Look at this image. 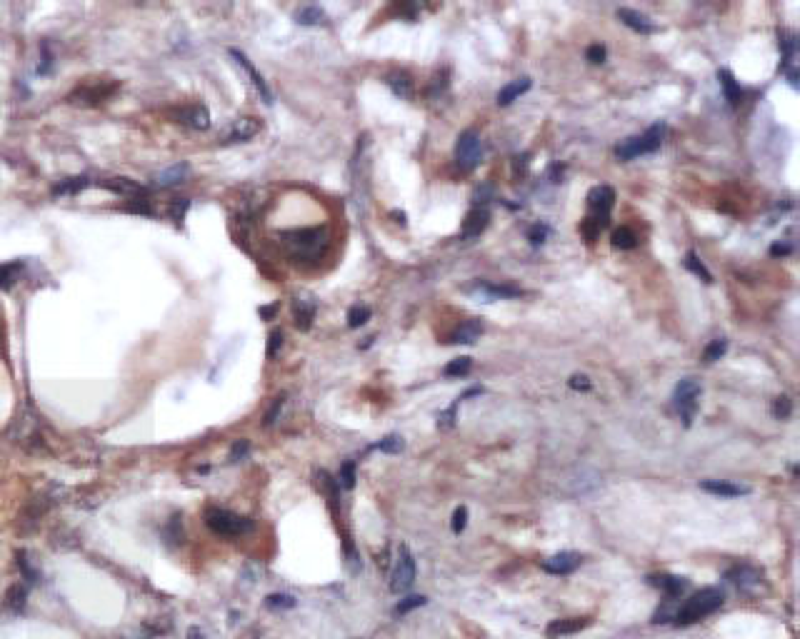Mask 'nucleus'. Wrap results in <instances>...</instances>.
Segmentation results:
<instances>
[{
  "label": "nucleus",
  "instance_id": "obj_1",
  "mask_svg": "<svg viewBox=\"0 0 800 639\" xmlns=\"http://www.w3.org/2000/svg\"><path fill=\"white\" fill-rule=\"evenodd\" d=\"M723 602H725L723 592L715 590V587H706V590H700L698 595L690 597V599L675 612L673 620L675 624H693V622L703 620V617L712 615L715 609H720Z\"/></svg>",
  "mask_w": 800,
  "mask_h": 639
},
{
  "label": "nucleus",
  "instance_id": "obj_2",
  "mask_svg": "<svg viewBox=\"0 0 800 639\" xmlns=\"http://www.w3.org/2000/svg\"><path fill=\"white\" fill-rule=\"evenodd\" d=\"M560 487L573 500H588V497H595L603 490V475L598 470H593V467L578 465L562 475Z\"/></svg>",
  "mask_w": 800,
  "mask_h": 639
},
{
  "label": "nucleus",
  "instance_id": "obj_3",
  "mask_svg": "<svg viewBox=\"0 0 800 639\" xmlns=\"http://www.w3.org/2000/svg\"><path fill=\"white\" fill-rule=\"evenodd\" d=\"M203 517H206L208 527L218 534V537H238V534H245L253 529V522H250L248 517H240L223 507H208Z\"/></svg>",
  "mask_w": 800,
  "mask_h": 639
},
{
  "label": "nucleus",
  "instance_id": "obj_4",
  "mask_svg": "<svg viewBox=\"0 0 800 639\" xmlns=\"http://www.w3.org/2000/svg\"><path fill=\"white\" fill-rule=\"evenodd\" d=\"M481 157H483V143H481V135H478V130H465L460 133V137H458L456 143V165L462 170V173H470V170H475L478 165H481Z\"/></svg>",
  "mask_w": 800,
  "mask_h": 639
},
{
  "label": "nucleus",
  "instance_id": "obj_5",
  "mask_svg": "<svg viewBox=\"0 0 800 639\" xmlns=\"http://www.w3.org/2000/svg\"><path fill=\"white\" fill-rule=\"evenodd\" d=\"M288 242V248L293 250L298 257H310V255H318L320 248H323V230H295V232H288L283 235Z\"/></svg>",
  "mask_w": 800,
  "mask_h": 639
},
{
  "label": "nucleus",
  "instance_id": "obj_6",
  "mask_svg": "<svg viewBox=\"0 0 800 639\" xmlns=\"http://www.w3.org/2000/svg\"><path fill=\"white\" fill-rule=\"evenodd\" d=\"M698 398H700V382H698V380L685 377V380H681V382L675 385L673 400H675V404H678V410H681L685 425H690V420H693V412H695V407H698Z\"/></svg>",
  "mask_w": 800,
  "mask_h": 639
},
{
  "label": "nucleus",
  "instance_id": "obj_7",
  "mask_svg": "<svg viewBox=\"0 0 800 639\" xmlns=\"http://www.w3.org/2000/svg\"><path fill=\"white\" fill-rule=\"evenodd\" d=\"M415 582V559H412L410 549L408 547H400L398 552V562H395V570L390 574V590L395 595L400 592H408Z\"/></svg>",
  "mask_w": 800,
  "mask_h": 639
},
{
  "label": "nucleus",
  "instance_id": "obj_8",
  "mask_svg": "<svg viewBox=\"0 0 800 639\" xmlns=\"http://www.w3.org/2000/svg\"><path fill=\"white\" fill-rule=\"evenodd\" d=\"M228 53H231L233 58H235V62L238 65H240V68L245 70V73H248V78H250V83H253V85H256V90L258 93L262 95V100H265V103H273V93H270V87H268V83L262 80V75L258 73L256 68H253V62L248 60V56H243V53H240V50H235V48H231L228 50Z\"/></svg>",
  "mask_w": 800,
  "mask_h": 639
},
{
  "label": "nucleus",
  "instance_id": "obj_9",
  "mask_svg": "<svg viewBox=\"0 0 800 639\" xmlns=\"http://www.w3.org/2000/svg\"><path fill=\"white\" fill-rule=\"evenodd\" d=\"M618 20L628 25L631 31L643 33V35H653V33H658V25L653 23L645 12H638V10H633V8H618Z\"/></svg>",
  "mask_w": 800,
  "mask_h": 639
},
{
  "label": "nucleus",
  "instance_id": "obj_10",
  "mask_svg": "<svg viewBox=\"0 0 800 639\" xmlns=\"http://www.w3.org/2000/svg\"><path fill=\"white\" fill-rule=\"evenodd\" d=\"M315 310H318V303H315L310 295H298V298H295L293 315H295L298 330H310L312 320H315Z\"/></svg>",
  "mask_w": 800,
  "mask_h": 639
},
{
  "label": "nucleus",
  "instance_id": "obj_11",
  "mask_svg": "<svg viewBox=\"0 0 800 639\" xmlns=\"http://www.w3.org/2000/svg\"><path fill=\"white\" fill-rule=\"evenodd\" d=\"M578 565H581V554L575 552H560L543 559V570L550 574H570L573 570H578Z\"/></svg>",
  "mask_w": 800,
  "mask_h": 639
},
{
  "label": "nucleus",
  "instance_id": "obj_12",
  "mask_svg": "<svg viewBox=\"0 0 800 639\" xmlns=\"http://www.w3.org/2000/svg\"><path fill=\"white\" fill-rule=\"evenodd\" d=\"M260 130V123L256 118H240L231 125V130L225 133V143H243V140H250L253 135H258Z\"/></svg>",
  "mask_w": 800,
  "mask_h": 639
},
{
  "label": "nucleus",
  "instance_id": "obj_13",
  "mask_svg": "<svg viewBox=\"0 0 800 639\" xmlns=\"http://www.w3.org/2000/svg\"><path fill=\"white\" fill-rule=\"evenodd\" d=\"M488 223H490V212H488L485 207H473V210L468 212V217H465V223H462V237H465V240L478 237L483 230L488 228Z\"/></svg>",
  "mask_w": 800,
  "mask_h": 639
},
{
  "label": "nucleus",
  "instance_id": "obj_14",
  "mask_svg": "<svg viewBox=\"0 0 800 639\" xmlns=\"http://www.w3.org/2000/svg\"><path fill=\"white\" fill-rule=\"evenodd\" d=\"M728 579H731L735 587H740V590H753V587L760 584L762 572L756 570V567L740 565V567H733V570L728 572Z\"/></svg>",
  "mask_w": 800,
  "mask_h": 639
},
{
  "label": "nucleus",
  "instance_id": "obj_15",
  "mask_svg": "<svg viewBox=\"0 0 800 639\" xmlns=\"http://www.w3.org/2000/svg\"><path fill=\"white\" fill-rule=\"evenodd\" d=\"M665 130H668L665 125H662V123H656V125H650V128L643 133V135H638V145H640V155L656 153V150L662 145V137H665Z\"/></svg>",
  "mask_w": 800,
  "mask_h": 639
},
{
  "label": "nucleus",
  "instance_id": "obj_16",
  "mask_svg": "<svg viewBox=\"0 0 800 639\" xmlns=\"http://www.w3.org/2000/svg\"><path fill=\"white\" fill-rule=\"evenodd\" d=\"M531 85H533V80L531 78H515V80H510L508 83V85H503L498 90V105H510L512 100H518L520 95L523 93H528V90H531Z\"/></svg>",
  "mask_w": 800,
  "mask_h": 639
},
{
  "label": "nucleus",
  "instance_id": "obj_17",
  "mask_svg": "<svg viewBox=\"0 0 800 639\" xmlns=\"http://www.w3.org/2000/svg\"><path fill=\"white\" fill-rule=\"evenodd\" d=\"M700 490L710 492V495H720V497H740V495H748L750 487L723 482V479H706V482H700Z\"/></svg>",
  "mask_w": 800,
  "mask_h": 639
},
{
  "label": "nucleus",
  "instance_id": "obj_18",
  "mask_svg": "<svg viewBox=\"0 0 800 639\" xmlns=\"http://www.w3.org/2000/svg\"><path fill=\"white\" fill-rule=\"evenodd\" d=\"M481 335H483L481 320H465V323L450 335V342H456V345H473L475 340H481Z\"/></svg>",
  "mask_w": 800,
  "mask_h": 639
},
{
  "label": "nucleus",
  "instance_id": "obj_19",
  "mask_svg": "<svg viewBox=\"0 0 800 639\" xmlns=\"http://www.w3.org/2000/svg\"><path fill=\"white\" fill-rule=\"evenodd\" d=\"M478 295H485L488 300H500V298H520L523 295V290L515 285H493V282H478V285L473 287Z\"/></svg>",
  "mask_w": 800,
  "mask_h": 639
},
{
  "label": "nucleus",
  "instance_id": "obj_20",
  "mask_svg": "<svg viewBox=\"0 0 800 639\" xmlns=\"http://www.w3.org/2000/svg\"><path fill=\"white\" fill-rule=\"evenodd\" d=\"M650 584H656V587H660L665 595L670 597V599H675V597H681L683 592L688 590V579L683 577H673V574H656V577H650Z\"/></svg>",
  "mask_w": 800,
  "mask_h": 639
},
{
  "label": "nucleus",
  "instance_id": "obj_21",
  "mask_svg": "<svg viewBox=\"0 0 800 639\" xmlns=\"http://www.w3.org/2000/svg\"><path fill=\"white\" fill-rule=\"evenodd\" d=\"M188 175H190V168H188L185 162H178V165H173V168H165L156 175V185H160V187L181 185Z\"/></svg>",
  "mask_w": 800,
  "mask_h": 639
},
{
  "label": "nucleus",
  "instance_id": "obj_22",
  "mask_svg": "<svg viewBox=\"0 0 800 639\" xmlns=\"http://www.w3.org/2000/svg\"><path fill=\"white\" fill-rule=\"evenodd\" d=\"M181 123H185L193 130H206L210 125V115H208V110L203 105H190L181 112Z\"/></svg>",
  "mask_w": 800,
  "mask_h": 639
},
{
  "label": "nucleus",
  "instance_id": "obj_23",
  "mask_svg": "<svg viewBox=\"0 0 800 639\" xmlns=\"http://www.w3.org/2000/svg\"><path fill=\"white\" fill-rule=\"evenodd\" d=\"M590 624V620H558L548 627V639H560L565 634H575L585 629Z\"/></svg>",
  "mask_w": 800,
  "mask_h": 639
},
{
  "label": "nucleus",
  "instance_id": "obj_24",
  "mask_svg": "<svg viewBox=\"0 0 800 639\" xmlns=\"http://www.w3.org/2000/svg\"><path fill=\"white\" fill-rule=\"evenodd\" d=\"M385 83H388V87L398 95V98H410L412 95V80L408 73H390L385 78Z\"/></svg>",
  "mask_w": 800,
  "mask_h": 639
},
{
  "label": "nucleus",
  "instance_id": "obj_25",
  "mask_svg": "<svg viewBox=\"0 0 800 639\" xmlns=\"http://www.w3.org/2000/svg\"><path fill=\"white\" fill-rule=\"evenodd\" d=\"M718 80H720V85H723V93H725V98H728V103L735 108L738 103H740V85L735 83L733 73H731V70H725V68L718 70Z\"/></svg>",
  "mask_w": 800,
  "mask_h": 639
},
{
  "label": "nucleus",
  "instance_id": "obj_26",
  "mask_svg": "<svg viewBox=\"0 0 800 639\" xmlns=\"http://www.w3.org/2000/svg\"><path fill=\"white\" fill-rule=\"evenodd\" d=\"M295 23L298 25H325L328 23V15H325L318 6H306L295 12Z\"/></svg>",
  "mask_w": 800,
  "mask_h": 639
},
{
  "label": "nucleus",
  "instance_id": "obj_27",
  "mask_svg": "<svg viewBox=\"0 0 800 639\" xmlns=\"http://www.w3.org/2000/svg\"><path fill=\"white\" fill-rule=\"evenodd\" d=\"M103 187H108V190H115V193L120 195H140L143 193V187L135 185L133 180H128V178H110V180L100 182Z\"/></svg>",
  "mask_w": 800,
  "mask_h": 639
},
{
  "label": "nucleus",
  "instance_id": "obj_28",
  "mask_svg": "<svg viewBox=\"0 0 800 639\" xmlns=\"http://www.w3.org/2000/svg\"><path fill=\"white\" fill-rule=\"evenodd\" d=\"M610 242L615 250H633L638 245V237L631 228H618L615 232H612Z\"/></svg>",
  "mask_w": 800,
  "mask_h": 639
},
{
  "label": "nucleus",
  "instance_id": "obj_29",
  "mask_svg": "<svg viewBox=\"0 0 800 639\" xmlns=\"http://www.w3.org/2000/svg\"><path fill=\"white\" fill-rule=\"evenodd\" d=\"M778 45H781V53H783V70H785V68H788V62L793 60V56H795V45H798V40H795L793 33L781 31V33H778Z\"/></svg>",
  "mask_w": 800,
  "mask_h": 639
},
{
  "label": "nucleus",
  "instance_id": "obj_30",
  "mask_svg": "<svg viewBox=\"0 0 800 639\" xmlns=\"http://www.w3.org/2000/svg\"><path fill=\"white\" fill-rule=\"evenodd\" d=\"M470 367H473V360L470 357H456L453 362H448L445 365V377H465V375L470 373Z\"/></svg>",
  "mask_w": 800,
  "mask_h": 639
},
{
  "label": "nucleus",
  "instance_id": "obj_31",
  "mask_svg": "<svg viewBox=\"0 0 800 639\" xmlns=\"http://www.w3.org/2000/svg\"><path fill=\"white\" fill-rule=\"evenodd\" d=\"M88 185H90L88 178H68V180H62L60 185H56L53 193L56 195H78L83 187H88Z\"/></svg>",
  "mask_w": 800,
  "mask_h": 639
},
{
  "label": "nucleus",
  "instance_id": "obj_32",
  "mask_svg": "<svg viewBox=\"0 0 800 639\" xmlns=\"http://www.w3.org/2000/svg\"><path fill=\"white\" fill-rule=\"evenodd\" d=\"M370 320V307L368 305H353L348 310V327H362Z\"/></svg>",
  "mask_w": 800,
  "mask_h": 639
},
{
  "label": "nucleus",
  "instance_id": "obj_33",
  "mask_svg": "<svg viewBox=\"0 0 800 639\" xmlns=\"http://www.w3.org/2000/svg\"><path fill=\"white\" fill-rule=\"evenodd\" d=\"M25 587H20V584H15V587H10V592H8V597H6V607L8 609H12V612H15V615H18V612H23L25 609Z\"/></svg>",
  "mask_w": 800,
  "mask_h": 639
},
{
  "label": "nucleus",
  "instance_id": "obj_34",
  "mask_svg": "<svg viewBox=\"0 0 800 639\" xmlns=\"http://www.w3.org/2000/svg\"><path fill=\"white\" fill-rule=\"evenodd\" d=\"M18 270L20 262H8V265H0V290H10L18 280Z\"/></svg>",
  "mask_w": 800,
  "mask_h": 639
},
{
  "label": "nucleus",
  "instance_id": "obj_35",
  "mask_svg": "<svg viewBox=\"0 0 800 639\" xmlns=\"http://www.w3.org/2000/svg\"><path fill=\"white\" fill-rule=\"evenodd\" d=\"M728 352V340L725 337H715V340L710 342L706 348V352H703V360L706 362H718L723 355Z\"/></svg>",
  "mask_w": 800,
  "mask_h": 639
},
{
  "label": "nucleus",
  "instance_id": "obj_36",
  "mask_svg": "<svg viewBox=\"0 0 800 639\" xmlns=\"http://www.w3.org/2000/svg\"><path fill=\"white\" fill-rule=\"evenodd\" d=\"M685 267H688V270H690V273L698 275V278H703V282H712V275L708 273V267L698 260V255H695L693 250H690V253L685 255Z\"/></svg>",
  "mask_w": 800,
  "mask_h": 639
},
{
  "label": "nucleus",
  "instance_id": "obj_37",
  "mask_svg": "<svg viewBox=\"0 0 800 639\" xmlns=\"http://www.w3.org/2000/svg\"><path fill=\"white\" fill-rule=\"evenodd\" d=\"M773 415L778 417V420H788V417L793 415V400L788 398V395H781V398H775V402H773Z\"/></svg>",
  "mask_w": 800,
  "mask_h": 639
},
{
  "label": "nucleus",
  "instance_id": "obj_38",
  "mask_svg": "<svg viewBox=\"0 0 800 639\" xmlns=\"http://www.w3.org/2000/svg\"><path fill=\"white\" fill-rule=\"evenodd\" d=\"M428 602L423 595H412V597H406V599H400L398 607H395V615H408V612H412V609L423 607V604Z\"/></svg>",
  "mask_w": 800,
  "mask_h": 639
},
{
  "label": "nucleus",
  "instance_id": "obj_39",
  "mask_svg": "<svg viewBox=\"0 0 800 639\" xmlns=\"http://www.w3.org/2000/svg\"><path fill=\"white\" fill-rule=\"evenodd\" d=\"M340 484H343L345 490H353V487H356V462H353V459L343 462V467H340Z\"/></svg>",
  "mask_w": 800,
  "mask_h": 639
},
{
  "label": "nucleus",
  "instance_id": "obj_40",
  "mask_svg": "<svg viewBox=\"0 0 800 639\" xmlns=\"http://www.w3.org/2000/svg\"><path fill=\"white\" fill-rule=\"evenodd\" d=\"M378 450H383V452H388V454H398L400 450H403V437H398V434H388L385 440L378 442Z\"/></svg>",
  "mask_w": 800,
  "mask_h": 639
},
{
  "label": "nucleus",
  "instance_id": "obj_41",
  "mask_svg": "<svg viewBox=\"0 0 800 639\" xmlns=\"http://www.w3.org/2000/svg\"><path fill=\"white\" fill-rule=\"evenodd\" d=\"M265 604H268V607H273V609H278V607L290 609V607H295V599L290 595H270L268 599H265Z\"/></svg>",
  "mask_w": 800,
  "mask_h": 639
},
{
  "label": "nucleus",
  "instance_id": "obj_42",
  "mask_svg": "<svg viewBox=\"0 0 800 639\" xmlns=\"http://www.w3.org/2000/svg\"><path fill=\"white\" fill-rule=\"evenodd\" d=\"M188 207H190V200H185V198H178V200H173V205H170V215H173V220H175V223H181L183 217H185Z\"/></svg>",
  "mask_w": 800,
  "mask_h": 639
},
{
  "label": "nucleus",
  "instance_id": "obj_43",
  "mask_svg": "<svg viewBox=\"0 0 800 639\" xmlns=\"http://www.w3.org/2000/svg\"><path fill=\"white\" fill-rule=\"evenodd\" d=\"M458 404H460V400H456V402L450 404V407L443 412V415L438 417V427H453V423H456V410H458Z\"/></svg>",
  "mask_w": 800,
  "mask_h": 639
},
{
  "label": "nucleus",
  "instance_id": "obj_44",
  "mask_svg": "<svg viewBox=\"0 0 800 639\" xmlns=\"http://www.w3.org/2000/svg\"><path fill=\"white\" fill-rule=\"evenodd\" d=\"M465 525H468V509L458 507L456 512H453V532L460 534L462 529H465Z\"/></svg>",
  "mask_w": 800,
  "mask_h": 639
},
{
  "label": "nucleus",
  "instance_id": "obj_45",
  "mask_svg": "<svg viewBox=\"0 0 800 639\" xmlns=\"http://www.w3.org/2000/svg\"><path fill=\"white\" fill-rule=\"evenodd\" d=\"M545 237H548V225H533L531 230H528V240L533 242V245H540V242H545Z\"/></svg>",
  "mask_w": 800,
  "mask_h": 639
},
{
  "label": "nucleus",
  "instance_id": "obj_46",
  "mask_svg": "<svg viewBox=\"0 0 800 639\" xmlns=\"http://www.w3.org/2000/svg\"><path fill=\"white\" fill-rule=\"evenodd\" d=\"M488 198H493V185H481L473 193V203L475 207H483L488 203Z\"/></svg>",
  "mask_w": 800,
  "mask_h": 639
},
{
  "label": "nucleus",
  "instance_id": "obj_47",
  "mask_svg": "<svg viewBox=\"0 0 800 639\" xmlns=\"http://www.w3.org/2000/svg\"><path fill=\"white\" fill-rule=\"evenodd\" d=\"M283 404H285V398H275L273 407H270L268 415H265V420H262V425H265V427H270V425L278 420V415H281V410H283Z\"/></svg>",
  "mask_w": 800,
  "mask_h": 639
},
{
  "label": "nucleus",
  "instance_id": "obj_48",
  "mask_svg": "<svg viewBox=\"0 0 800 639\" xmlns=\"http://www.w3.org/2000/svg\"><path fill=\"white\" fill-rule=\"evenodd\" d=\"M18 567H20V572H23V577L28 579V582H38V572L33 570L31 565H28V557H25L23 552L18 554Z\"/></svg>",
  "mask_w": 800,
  "mask_h": 639
},
{
  "label": "nucleus",
  "instance_id": "obj_49",
  "mask_svg": "<svg viewBox=\"0 0 800 639\" xmlns=\"http://www.w3.org/2000/svg\"><path fill=\"white\" fill-rule=\"evenodd\" d=\"M588 60L590 62H595V65H600V62H606V48H603V45H590V48H588Z\"/></svg>",
  "mask_w": 800,
  "mask_h": 639
},
{
  "label": "nucleus",
  "instance_id": "obj_50",
  "mask_svg": "<svg viewBox=\"0 0 800 639\" xmlns=\"http://www.w3.org/2000/svg\"><path fill=\"white\" fill-rule=\"evenodd\" d=\"M248 450H250L248 440H238L235 445H233V450H231V459H233V462H238V459H243L245 454H248Z\"/></svg>",
  "mask_w": 800,
  "mask_h": 639
},
{
  "label": "nucleus",
  "instance_id": "obj_51",
  "mask_svg": "<svg viewBox=\"0 0 800 639\" xmlns=\"http://www.w3.org/2000/svg\"><path fill=\"white\" fill-rule=\"evenodd\" d=\"M281 345H283V332L281 330H273V332H270V342H268V357H275V352H278Z\"/></svg>",
  "mask_w": 800,
  "mask_h": 639
},
{
  "label": "nucleus",
  "instance_id": "obj_52",
  "mask_svg": "<svg viewBox=\"0 0 800 639\" xmlns=\"http://www.w3.org/2000/svg\"><path fill=\"white\" fill-rule=\"evenodd\" d=\"M568 385H570V390H590V380L585 377V375H573V377L568 380Z\"/></svg>",
  "mask_w": 800,
  "mask_h": 639
},
{
  "label": "nucleus",
  "instance_id": "obj_53",
  "mask_svg": "<svg viewBox=\"0 0 800 639\" xmlns=\"http://www.w3.org/2000/svg\"><path fill=\"white\" fill-rule=\"evenodd\" d=\"M793 253V248H790V245H788V242H775L773 248H770V255H773V257H783V255H790Z\"/></svg>",
  "mask_w": 800,
  "mask_h": 639
},
{
  "label": "nucleus",
  "instance_id": "obj_54",
  "mask_svg": "<svg viewBox=\"0 0 800 639\" xmlns=\"http://www.w3.org/2000/svg\"><path fill=\"white\" fill-rule=\"evenodd\" d=\"M788 83H790L793 87H798V70H795V68L788 70Z\"/></svg>",
  "mask_w": 800,
  "mask_h": 639
},
{
  "label": "nucleus",
  "instance_id": "obj_55",
  "mask_svg": "<svg viewBox=\"0 0 800 639\" xmlns=\"http://www.w3.org/2000/svg\"><path fill=\"white\" fill-rule=\"evenodd\" d=\"M275 315V305H268V307H260V317H265V320H270V317Z\"/></svg>",
  "mask_w": 800,
  "mask_h": 639
},
{
  "label": "nucleus",
  "instance_id": "obj_56",
  "mask_svg": "<svg viewBox=\"0 0 800 639\" xmlns=\"http://www.w3.org/2000/svg\"><path fill=\"white\" fill-rule=\"evenodd\" d=\"M188 637H190V639H206V637H203V634H200V629H195V627L190 629V632H188Z\"/></svg>",
  "mask_w": 800,
  "mask_h": 639
}]
</instances>
